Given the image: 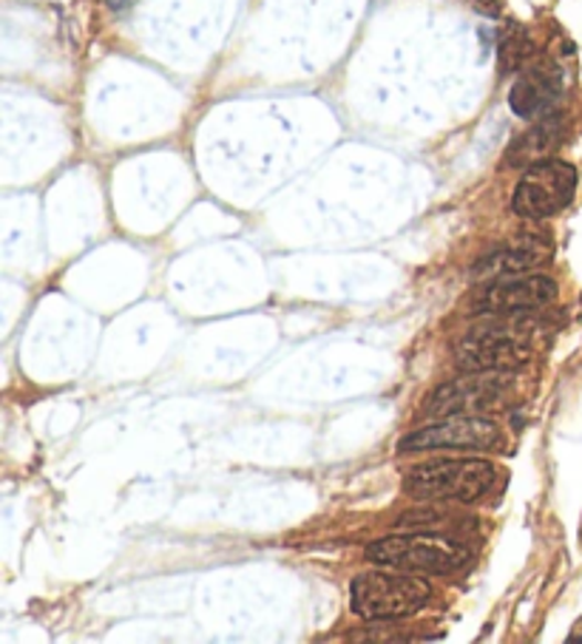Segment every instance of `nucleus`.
Segmentation results:
<instances>
[{
  "label": "nucleus",
  "instance_id": "nucleus-8",
  "mask_svg": "<svg viewBox=\"0 0 582 644\" xmlns=\"http://www.w3.org/2000/svg\"><path fill=\"white\" fill-rule=\"evenodd\" d=\"M557 281L549 276H503L491 279L480 293L471 295L475 315H523L554 304Z\"/></svg>",
  "mask_w": 582,
  "mask_h": 644
},
{
  "label": "nucleus",
  "instance_id": "nucleus-7",
  "mask_svg": "<svg viewBox=\"0 0 582 644\" xmlns=\"http://www.w3.org/2000/svg\"><path fill=\"white\" fill-rule=\"evenodd\" d=\"M509 381L495 372H469V377L446 381L438 389L429 392L424 401V417H451V415H484L509 392Z\"/></svg>",
  "mask_w": 582,
  "mask_h": 644
},
{
  "label": "nucleus",
  "instance_id": "nucleus-3",
  "mask_svg": "<svg viewBox=\"0 0 582 644\" xmlns=\"http://www.w3.org/2000/svg\"><path fill=\"white\" fill-rule=\"evenodd\" d=\"M366 557L378 565L409 573H435V577L460 571L471 560L469 548L446 534L384 537L366 548Z\"/></svg>",
  "mask_w": 582,
  "mask_h": 644
},
{
  "label": "nucleus",
  "instance_id": "nucleus-2",
  "mask_svg": "<svg viewBox=\"0 0 582 644\" xmlns=\"http://www.w3.org/2000/svg\"><path fill=\"white\" fill-rule=\"evenodd\" d=\"M433 599V585L409 571H366L355 577L350 602L370 622H389L418 613Z\"/></svg>",
  "mask_w": 582,
  "mask_h": 644
},
{
  "label": "nucleus",
  "instance_id": "nucleus-11",
  "mask_svg": "<svg viewBox=\"0 0 582 644\" xmlns=\"http://www.w3.org/2000/svg\"><path fill=\"white\" fill-rule=\"evenodd\" d=\"M563 139V117L560 114H549V117H540V123L534 128H529L526 134L515 139L506 150V165L511 168H523V165H534L549 159L551 150L560 145Z\"/></svg>",
  "mask_w": 582,
  "mask_h": 644
},
{
  "label": "nucleus",
  "instance_id": "nucleus-4",
  "mask_svg": "<svg viewBox=\"0 0 582 644\" xmlns=\"http://www.w3.org/2000/svg\"><path fill=\"white\" fill-rule=\"evenodd\" d=\"M529 359V332L515 324H484L455 344L460 372H511Z\"/></svg>",
  "mask_w": 582,
  "mask_h": 644
},
{
  "label": "nucleus",
  "instance_id": "nucleus-9",
  "mask_svg": "<svg viewBox=\"0 0 582 644\" xmlns=\"http://www.w3.org/2000/svg\"><path fill=\"white\" fill-rule=\"evenodd\" d=\"M563 94V74L554 63H529L515 80L509 105L517 117L537 120L554 114V105Z\"/></svg>",
  "mask_w": 582,
  "mask_h": 644
},
{
  "label": "nucleus",
  "instance_id": "nucleus-12",
  "mask_svg": "<svg viewBox=\"0 0 582 644\" xmlns=\"http://www.w3.org/2000/svg\"><path fill=\"white\" fill-rule=\"evenodd\" d=\"M531 54H534V43H531L529 34L523 29H511L500 43V69H503V74L517 72V69H523L529 63Z\"/></svg>",
  "mask_w": 582,
  "mask_h": 644
},
{
  "label": "nucleus",
  "instance_id": "nucleus-1",
  "mask_svg": "<svg viewBox=\"0 0 582 644\" xmlns=\"http://www.w3.org/2000/svg\"><path fill=\"white\" fill-rule=\"evenodd\" d=\"M498 480V469L480 457L460 460H433L415 466L404 477V495L429 502H475Z\"/></svg>",
  "mask_w": 582,
  "mask_h": 644
},
{
  "label": "nucleus",
  "instance_id": "nucleus-5",
  "mask_svg": "<svg viewBox=\"0 0 582 644\" xmlns=\"http://www.w3.org/2000/svg\"><path fill=\"white\" fill-rule=\"evenodd\" d=\"M576 194V168L563 159H543L529 165L517 183L511 208L523 219H549L569 208Z\"/></svg>",
  "mask_w": 582,
  "mask_h": 644
},
{
  "label": "nucleus",
  "instance_id": "nucleus-10",
  "mask_svg": "<svg viewBox=\"0 0 582 644\" xmlns=\"http://www.w3.org/2000/svg\"><path fill=\"white\" fill-rule=\"evenodd\" d=\"M551 259V241L545 236H523L509 241L506 248L495 250L475 264L478 279H503V276H523Z\"/></svg>",
  "mask_w": 582,
  "mask_h": 644
},
{
  "label": "nucleus",
  "instance_id": "nucleus-14",
  "mask_svg": "<svg viewBox=\"0 0 582 644\" xmlns=\"http://www.w3.org/2000/svg\"><path fill=\"white\" fill-rule=\"evenodd\" d=\"M105 3H108V7L112 9H128V7H134V3H137V0H105Z\"/></svg>",
  "mask_w": 582,
  "mask_h": 644
},
{
  "label": "nucleus",
  "instance_id": "nucleus-13",
  "mask_svg": "<svg viewBox=\"0 0 582 644\" xmlns=\"http://www.w3.org/2000/svg\"><path fill=\"white\" fill-rule=\"evenodd\" d=\"M471 7L478 9V12H484V14H491V18H498L500 14V7H498V0H469Z\"/></svg>",
  "mask_w": 582,
  "mask_h": 644
},
{
  "label": "nucleus",
  "instance_id": "nucleus-6",
  "mask_svg": "<svg viewBox=\"0 0 582 644\" xmlns=\"http://www.w3.org/2000/svg\"><path fill=\"white\" fill-rule=\"evenodd\" d=\"M503 443L500 426L480 415H451L438 417V424L424 426L401 437V451H429V449H498Z\"/></svg>",
  "mask_w": 582,
  "mask_h": 644
}]
</instances>
